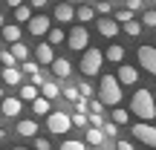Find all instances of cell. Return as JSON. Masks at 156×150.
<instances>
[{
    "label": "cell",
    "instance_id": "obj_31",
    "mask_svg": "<svg viewBox=\"0 0 156 150\" xmlns=\"http://www.w3.org/2000/svg\"><path fill=\"white\" fill-rule=\"evenodd\" d=\"M69 121H73L75 124V127H87V113H73V116H69Z\"/></svg>",
    "mask_w": 156,
    "mask_h": 150
},
{
    "label": "cell",
    "instance_id": "obj_36",
    "mask_svg": "<svg viewBox=\"0 0 156 150\" xmlns=\"http://www.w3.org/2000/svg\"><path fill=\"white\" fill-rule=\"evenodd\" d=\"M35 147H38V150H49V147H52V141H49V139H44V136H35Z\"/></svg>",
    "mask_w": 156,
    "mask_h": 150
},
{
    "label": "cell",
    "instance_id": "obj_50",
    "mask_svg": "<svg viewBox=\"0 0 156 150\" xmlns=\"http://www.w3.org/2000/svg\"><path fill=\"white\" fill-rule=\"evenodd\" d=\"M0 26H3V15H0Z\"/></svg>",
    "mask_w": 156,
    "mask_h": 150
},
{
    "label": "cell",
    "instance_id": "obj_32",
    "mask_svg": "<svg viewBox=\"0 0 156 150\" xmlns=\"http://www.w3.org/2000/svg\"><path fill=\"white\" fill-rule=\"evenodd\" d=\"M142 26H156V9H147L142 15Z\"/></svg>",
    "mask_w": 156,
    "mask_h": 150
},
{
    "label": "cell",
    "instance_id": "obj_54",
    "mask_svg": "<svg viewBox=\"0 0 156 150\" xmlns=\"http://www.w3.org/2000/svg\"><path fill=\"white\" fill-rule=\"evenodd\" d=\"M93 3H98V0H93Z\"/></svg>",
    "mask_w": 156,
    "mask_h": 150
},
{
    "label": "cell",
    "instance_id": "obj_11",
    "mask_svg": "<svg viewBox=\"0 0 156 150\" xmlns=\"http://www.w3.org/2000/svg\"><path fill=\"white\" fill-rule=\"evenodd\" d=\"M0 113L9 116V118L20 116V113H23V101L20 98H0Z\"/></svg>",
    "mask_w": 156,
    "mask_h": 150
},
{
    "label": "cell",
    "instance_id": "obj_38",
    "mask_svg": "<svg viewBox=\"0 0 156 150\" xmlns=\"http://www.w3.org/2000/svg\"><path fill=\"white\" fill-rule=\"evenodd\" d=\"M64 95H67L69 101H78V98H81V92H78V87H67V89H64Z\"/></svg>",
    "mask_w": 156,
    "mask_h": 150
},
{
    "label": "cell",
    "instance_id": "obj_40",
    "mask_svg": "<svg viewBox=\"0 0 156 150\" xmlns=\"http://www.w3.org/2000/svg\"><path fill=\"white\" fill-rule=\"evenodd\" d=\"M90 124H93V127H101V113H90Z\"/></svg>",
    "mask_w": 156,
    "mask_h": 150
},
{
    "label": "cell",
    "instance_id": "obj_22",
    "mask_svg": "<svg viewBox=\"0 0 156 150\" xmlns=\"http://www.w3.org/2000/svg\"><path fill=\"white\" fill-rule=\"evenodd\" d=\"M46 38H49V44L55 46V44H64V40H67V32H64L61 26H49V32H46Z\"/></svg>",
    "mask_w": 156,
    "mask_h": 150
},
{
    "label": "cell",
    "instance_id": "obj_37",
    "mask_svg": "<svg viewBox=\"0 0 156 150\" xmlns=\"http://www.w3.org/2000/svg\"><path fill=\"white\" fill-rule=\"evenodd\" d=\"M113 17H116L119 23H124V20H130V17H133V12H130V9H122V12H116Z\"/></svg>",
    "mask_w": 156,
    "mask_h": 150
},
{
    "label": "cell",
    "instance_id": "obj_17",
    "mask_svg": "<svg viewBox=\"0 0 156 150\" xmlns=\"http://www.w3.org/2000/svg\"><path fill=\"white\" fill-rule=\"evenodd\" d=\"M0 32H3V40H6V44H15V40H20V23L0 26Z\"/></svg>",
    "mask_w": 156,
    "mask_h": 150
},
{
    "label": "cell",
    "instance_id": "obj_35",
    "mask_svg": "<svg viewBox=\"0 0 156 150\" xmlns=\"http://www.w3.org/2000/svg\"><path fill=\"white\" fill-rule=\"evenodd\" d=\"M101 130H104V136H119V124H116V121L101 124Z\"/></svg>",
    "mask_w": 156,
    "mask_h": 150
},
{
    "label": "cell",
    "instance_id": "obj_19",
    "mask_svg": "<svg viewBox=\"0 0 156 150\" xmlns=\"http://www.w3.org/2000/svg\"><path fill=\"white\" fill-rule=\"evenodd\" d=\"M49 110H52V101L44 98V95H38V98L32 101V113H35V116H46Z\"/></svg>",
    "mask_w": 156,
    "mask_h": 150
},
{
    "label": "cell",
    "instance_id": "obj_20",
    "mask_svg": "<svg viewBox=\"0 0 156 150\" xmlns=\"http://www.w3.org/2000/svg\"><path fill=\"white\" fill-rule=\"evenodd\" d=\"M20 75H23V72H20L17 67H6V69H3V81L9 84V87H17V84H20Z\"/></svg>",
    "mask_w": 156,
    "mask_h": 150
},
{
    "label": "cell",
    "instance_id": "obj_24",
    "mask_svg": "<svg viewBox=\"0 0 156 150\" xmlns=\"http://www.w3.org/2000/svg\"><path fill=\"white\" fill-rule=\"evenodd\" d=\"M41 95V89L35 87V84H23L20 87V101H35Z\"/></svg>",
    "mask_w": 156,
    "mask_h": 150
},
{
    "label": "cell",
    "instance_id": "obj_43",
    "mask_svg": "<svg viewBox=\"0 0 156 150\" xmlns=\"http://www.w3.org/2000/svg\"><path fill=\"white\" fill-rule=\"evenodd\" d=\"M127 9L130 12H139L142 9V0H127Z\"/></svg>",
    "mask_w": 156,
    "mask_h": 150
},
{
    "label": "cell",
    "instance_id": "obj_44",
    "mask_svg": "<svg viewBox=\"0 0 156 150\" xmlns=\"http://www.w3.org/2000/svg\"><path fill=\"white\" fill-rule=\"evenodd\" d=\"M90 110H93V113H101V110H104V104H101V101H98V98H95V101H93V104H90Z\"/></svg>",
    "mask_w": 156,
    "mask_h": 150
},
{
    "label": "cell",
    "instance_id": "obj_52",
    "mask_svg": "<svg viewBox=\"0 0 156 150\" xmlns=\"http://www.w3.org/2000/svg\"><path fill=\"white\" fill-rule=\"evenodd\" d=\"M153 101H156V92H153Z\"/></svg>",
    "mask_w": 156,
    "mask_h": 150
},
{
    "label": "cell",
    "instance_id": "obj_41",
    "mask_svg": "<svg viewBox=\"0 0 156 150\" xmlns=\"http://www.w3.org/2000/svg\"><path fill=\"white\" fill-rule=\"evenodd\" d=\"M75 110H78V113H87V98H84V95L75 101Z\"/></svg>",
    "mask_w": 156,
    "mask_h": 150
},
{
    "label": "cell",
    "instance_id": "obj_45",
    "mask_svg": "<svg viewBox=\"0 0 156 150\" xmlns=\"http://www.w3.org/2000/svg\"><path fill=\"white\" fill-rule=\"evenodd\" d=\"M116 150H133V145H130V141H124V139H122V141H119V145H116Z\"/></svg>",
    "mask_w": 156,
    "mask_h": 150
},
{
    "label": "cell",
    "instance_id": "obj_2",
    "mask_svg": "<svg viewBox=\"0 0 156 150\" xmlns=\"http://www.w3.org/2000/svg\"><path fill=\"white\" fill-rule=\"evenodd\" d=\"M98 101L104 107H116L119 101H122V84H119V78L101 75V81H98Z\"/></svg>",
    "mask_w": 156,
    "mask_h": 150
},
{
    "label": "cell",
    "instance_id": "obj_6",
    "mask_svg": "<svg viewBox=\"0 0 156 150\" xmlns=\"http://www.w3.org/2000/svg\"><path fill=\"white\" fill-rule=\"evenodd\" d=\"M133 136L142 141V145H147V147H156V127H153V124H147V121H139V124H133Z\"/></svg>",
    "mask_w": 156,
    "mask_h": 150
},
{
    "label": "cell",
    "instance_id": "obj_39",
    "mask_svg": "<svg viewBox=\"0 0 156 150\" xmlns=\"http://www.w3.org/2000/svg\"><path fill=\"white\" fill-rule=\"evenodd\" d=\"M95 12H98V15H110V3H107V0H98V3H95Z\"/></svg>",
    "mask_w": 156,
    "mask_h": 150
},
{
    "label": "cell",
    "instance_id": "obj_23",
    "mask_svg": "<svg viewBox=\"0 0 156 150\" xmlns=\"http://www.w3.org/2000/svg\"><path fill=\"white\" fill-rule=\"evenodd\" d=\"M29 17H32V6H29V3L15 6V20H17V23H26Z\"/></svg>",
    "mask_w": 156,
    "mask_h": 150
},
{
    "label": "cell",
    "instance_id": "obj_15",
    "mask_svg": "<svg viewBox=\"0 0 156 150\" xmlns=\"http://www.w3.org/2000/svg\"><path fill=\"white\" fill-rule=\"evenodd\" d=\"M35 58H38V64L41 67H49L52 64V44H38V49H35Z\"/></svg>",
    "mask_w": 156,
    "mask_h": 150
},
{
    "label": "cell",
    "instance_id": "obj_10",
    "mask_svg": "<svg viewBox=\"0 0 156 150\" xmlns=\"http://www.w3.org/2000/svg\"><path fill=\"white\" fill-rule=\"evenodd\" d=\"M98 32L104 35V38H113V40H116V35H119V20H116V17H110V15H101Z\"/></svg>",
    "mask_w": 156,
    "mask_h": 150
},
{
    "label": "cell",
    "instance_id": "obj_21",
    "mask_svg": "<svg viewBox=\"0 0 156 150\" xmlns=\"http://www.w3.org/2000/svg\"><path fill=\"white\" fill-rule=\"evenodd\" d=\"M38 133V124L29 121V118H23V121H17V136H35Z\"/></svg>",
    "mask_w": 156,
    "mask_h": 150
},
{
    "label": "cell",
    "instance_id": "obj_3",
    "mask_svg": "<svg viewBox=\"0 0 156 150\" xmlns=\"http://www.w3.org/2000/svg\"><path fill=\"white\" fill-rule=\"evenodd\" d=\"M101 64H104V52L101 49H84L81 52V72L87 75V78H93V75H98L101 72Z\"/></svg>",
    "mask_w": 156,
    "mask_h": 150
},
{
    "label": "cell",
    "instance_id": "obj_34",
    "mask_svg": "<svg viewBox=\"0 0 156 150\" xmlns=\"http://www.w3.org/2000/svg\"><path fill=\"white\" fill-rule=\"evenodd\" d=\"M78 92H81V95H84V98H90V95H93V92H95V89H93V87H90V81H81V84H78Z\"/></svg>",
    "mask_w": 156,
    "mask_h": 150
},
{
    "label": "cell",
    "instance_id": "obj_53",
    "mask_svg": "<svg viewBox=\"0 0 156 150\" xmlns=\"http://www.w3.org/2000/svg\"><path fill=\"white\" fill-rule=\"evenodd\" d=\"M147 150H156V147H147Z\"/></svg>",
    "mask_w": 156,
    "mask_h": 150
},
{
    "label": "cell",
    "instance_id": "obj_26",
    "mask_svg": "<svg viewBox=\"0 0 156 150\" xmlns=\"http://www.w3.org/2000/svg\"><path fill=\"white\" fill-rule=\"evenodd\" d=\"M93 17H95V9H93L90 3H87V6H78V9H75V20L84 23V20H93Z\"/></svg>",
    "mask_w": 156,
    "mask_h": 150
},
{
    "label": "cell",
    "instance_id": "obj_29",
    "mask_svg": "<svg viewBox=\"0 0 156 150\" xmlns=\"http://www.w3.org/2000/svg\"><path fill=\"white\" fill-rule=\"evenodd\" d=\"M38 69H41V64H38V61H29V58H26V61H20V72L32 75V72H38Z\"/></svg>",
    "mask_w": 156,
    "mask_h": 150
},
{
    "label": "cell",
    "instance_id": "obj_8",
    "mask_svg": "<svg viewBox=\"0 0 156 150\" xmlns=\"http://www.w3.org/2000/svg\"><path fill=\"white\" fill-rule=\"evenodd\" d=\"M26 26H29V32H32L35 38H44V35L49 32L52 20H49V17H46V15H32V17H29V20H26Z\"/></svg>",
    "mask_w": 156,
    "mask_h": 150
},
{
    "label": "cell",
    "instance_id": "obj_25",
    "mask_svg": "<svg viewBox=\"0 0 156 150\" xmlns=\"http://www.w3.org/2000/svg\"><path fill=\"white\" fill-rule=\"evenodd\" d=\"M12 55H15V61H26L29 58L26 44H23V40H15V44H12Z\"/></svg>",
    "mask_w": 156,
    "mask_h": 150
},
{
    "label": "cell",
    "instance_id": "obj_13",
    "mask_svg": "<svg viewBox=\"0 0 156 150\" xmlns=\"http://www.w3.org/2000/svg\"><path fill=\"white\" fill-rule=\"evenodd\" d=\"M104 130L101 127H87V133H84V141H87L90 147H104Z\"/></svg>",
    "mask_w": 156,
    "mask_h": 150
},
{
    "label": "cell",
    "instance_id": "obj_9",
    "mask_svg": "<svg viewBox=\"0 0 156 150\" xmlns=\"http://www.w3.org/2000/svg\"><path fill=\"white\" fill-rule=\"evenodd\" d=\"M119 84L122 87H136L139 84V69L136 67H130V64H119Z\"/></svg>",
    "mask_w": 156,
    "mask_h": 150
},
{
    "label": "cell",
    "instance_id": "obj_12",
    "mask_svg": "<svg viewBox=\"0 0 156 150\" xmlns=\"http://www.w3.org/2000/svg\"><path fill=\"white\" fill-rule=\"evenodd\" d=\"M52 20H55V23H69V20H75V9H73L69 3H58L55 12H52Z\"/></svg>",
    "mask_w": 156,
    "mask_h": 150
},
{
    "label": "cell",
    "instance_id": "obj_16",
    "mask_svg": "<svg viewBox=\"0 0 156 150\" xmlns=\"http://www.w3.org/2000/svg\"><path fill=\"white\" fill-rule=\"evenodd\" d=\"M104 58L110 64H122L124 61V46L122 44H110V46H107V52H104Z\"/></svg>",
    "mask_w": 156,
    "mask_h": 150
},
{
    "label": "cell",
    "instance_id": "obj_30",
    "mask_svg": "<svg viewBox=\"0 0 156 150\" xmlns=\"http://www.w3.org/2000/svg\"><path fill=\"white\" fill-rule=\"evenodd\" d=\"M61 150H87V141H75V139H67L61 145Z\"/></svg>",
    "mask_w": 156,
    "mask_h": 150
},
{
    "label": "cell",
    "instance_id": "obj_28",
    "mask_svg": "<svg viewBox=\"0 0 156 150\" xmlns=\"http://www.w3.org/2000/svg\"><path fill=\"white\" fill-rule=\"evenodd\" d=\"M113 121L122 127V124H127V121H130V113H127V110H122V107L116 104V107H113Z\"/></svg>",
    "mask_w": 156,
    "mask_h": 150
},
{
    "label": "cell",
    "instance_id": "obj_1",
    "mask_svg": "<svg viewBox=\"0 0 156 150\" xmlns=\"http://www.w3.org/2000/svg\"><path fill=\"white\" fill-rule=\"evenodd\" d=\"M130 113H136L142 121H153V118H156V101H153L151 89H136V92H133Z\"/></svg>",
    "mask_w": 156,
    "mask_h": 150
},
{
    "label": "cell",
    "instance_id": "obj_42",
    "mask_svg": "<svg viewBox=\"0 0 156 150\" xmlns=\"http://www.w3.org/2000/svg\"><path fill=\"white\" fill-rule=\"evenodd\" d=\"M32 84H35V87L44 84V72H41V69H38V72H32Z\"/></svg>",
    "mask_w": 156,
    "mask_h": 150
},
{
    "label": "cell",
    "instance_id": "obj_51",
    "mask_svg": "<svg viewBox=\"0 0 156 150\" xmlns=\"http://www.w3.org/2000/svg\"><path fill=\"white\" fill-rule=\"evenodd\" d=\"M0 98H3V89H0Z\"/></svg>",
    "mask_w": 156,
    "mask_h": 150
},
{
    "label": "cell",
    "instance_id": "obj_7",
    "mask_svg": "<svg viewBox=\"0 0 156 150\" xmlns=\"http://www.w3.org/2000/svg\"><path fill=\"white\" fill-rule=\"evenodd\" d=\"M136 58H139V67H145L151 75H156V46H139Z\"/></svg>",
    "mask_w": 156,
    "mask_h": 150
},
{
    "label": "cell",
    "instance_id": "obj_14",
    "mask_svg": "<svg viewBox=\"0 0 156 150\" xmlns=\"http://www.w3.org/2000/svg\"><path fill=\"white\" fill-rule=\"evenodd\" d=\"M52 72H55V78H69V72H73V64L67 61V58H52Z\"/></svg>",
    "mask_w": 156,
    "mask_h": 150
},
{
    "label": "cell",
    "instance_id": "obj_5",
    "mask_svg": "<svg viewBox=\"0 0 156 150\" xmlns=\"http://www.w3.org/2000/svg\"><path fill=\"white\" fill-rule=\"evenodd\" d=\"M67 44H69V49L84 52V49L90 46V32H87V26H73V29H69V35H67Z\"/></svg>",
    "mask_w": 156,
    "mask_h": 150
},
{
    "label": "cell",
    "instance_id": "obj_27",
    "mask_svg": "<svg viewBox=\"0 0 156 150\" xmlns=\"http://www.w3.org/2000/svg\"><path fill=\"white\" fill-rule=\"evenodd\" d=\"M122 26H124V32H127L130 38H139V35H142V23H139V20H133V17H130V20H124Z\"/></svg>",
    "mask_w": 156,
    "mask_h": 150
},
{
    "label": "cell",
    "instance_id": "obj_33",
    "mask_svg": "<svg viewBox=\"0 0 156 150\" xmlns=\"http://www.w3.org/2000/svg\"><path fill=\"white\" fill-rule=\"evenodd\" d=\"M0 64H3V67H17V61H15L12 52H0Z\"/></svg>",
    "mask_w": 156,
    "mask_h": 150
},
{
    "label": "cell",
    "instance_id": "obj_48",
    "mask_svg": "<svg viewBox=\"0 0 156 150\" xmlns=\"http://www.w3.org/2000/svg\"><path fill=\"white\" fill-rule=\"evenodd\" d=\"M6 3H9L12 9H15V6H20V3H23V0H6Z\"/></svg>",
    "mask_w": 156,
    "mask_h": 150
},
{
    "label": "cell",
    "instance_id": "obj_47",
    "mask_svg": "<svg viewBox=\"0 0 156 150\" xmlns=\"http://www.w3.org/2000/svg\"><path fill=\"white\" fill-rule=\"evenodd\" d=\"M3 139H9V133H6V130H3V124H0V141H3Z\"/></svg>",
    "mask_w": 156,
    "mask_h": 150
},
{
    "label": "cell",
    "instance_id": "obj_55",
    "mask_svg": "<svg viewBox=\"0 0 156 150\" xmlns=\"http://www.w3.org/2000/svg\"><path fill=\"white\" fill-rule=\"evenodd\" d=\"M142 3H145V0H142Z\"/></svg>",
    "mask_w": 156,
    "mask_h": 150
},
{
    "label": "cell",
    "instance_id": "obj_4",
    "mask_svg": "<svg viewBox=\"0 0 156 150\" xmlns=\"http://www.w3.org/2000/svg\"><path fill=\"white\" fill-rule=\"evenodd\" d=\"M69 127H73V121H69L67 113H55V110L46 113V130H49L52 136H64Z\"/></svg>",
    "mask_w": 156,
    "mask_h": 150
},
{
    "label": "cell",
    "instance_id": "obj_46",
    "mask_svg": "<svg viewBox=\"0 0 156 150\" xmlns=\"http://www.w3.org/2000/svg\"><path fill=\"white\" fill-rule=\"evenodd\" d=\"M44 3H46V0H29V6H32V9H44Z\"/></svg>",
    "mask_w": 156,
    "mask_h": 150
},
{
    "label": "cell",
    "instance_id": "obj_18",
    "mask_svg": "<svg viewBox=\"0 0 156 150\" xmlns=\"http://www.w3.org/2000/svg\"><path fill=\"white\" fill-rule=\"evenodd\" d=\"M38 89H41V95H44V98H49V101H55L58 95H61V87H58L55 81H44Z\"/></svg>",
    "mask_w": 156,
    "mask_h": 150
},
{
    "label": "cell",
    "instance_id": "obj_49",
    "mask_svg": "<svg viewBox=\"0 0 156 150\" xmlns=\"http://www.w3.org/2000/svg\"><path fill=\"white\" fill-rule=\"evenodd\" d=\"M12 150H26V147H12Z\"/></svg>",
    "mask_w": 156,
    "mask_h": 150
}]
</instances>
